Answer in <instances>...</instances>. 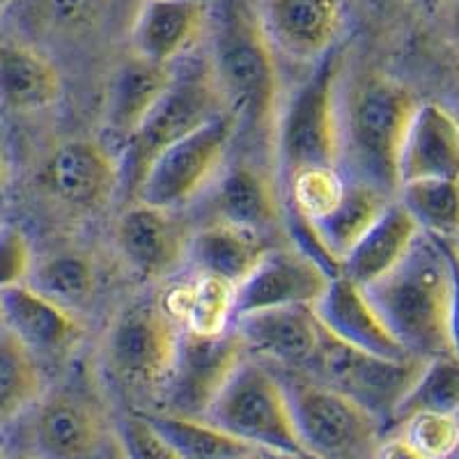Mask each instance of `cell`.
<instances>
[{
  "instance_id": "obj_1",
  "label": "cell",
  "mask_w": 459,
  "mask_h": 459,
  "mask_svg": "<svg viewBox=\"0 0 459 459\" xmlns=\"http://www.w3.org/2000/svg\"><path fill=\"white\" fill-rule=\"evenodd\" d=\"M209 72L225 113L235 120V143L248 152H269L282 104L278 57L262 35L253 5L223 0L209 16Z\"/></svg>"
},
{
  "instance_id": "obj_2",
  "label": "cell",
  "mask_w": 459,
  "mask_h": 459,
  "mask_svg": "<svg viewBox=\"0 0 459 459\" xmlns=\"http://www.w3.org/2000/svg\"><path fill=\"white\" fill-rule=\"evenodd\" d=\"M416 94L384 74H363L340 85V166L350 179L379 188L395 200L400 150L416 113Z\"/></svg>"
},
{
  "instance_id": "obj_3",
  "label": "cell",
  "mask_w": 459,
  "mask_h": 459,
  "mask_svg": "<svg viewBox=\"0 0 459 459\" xmlns=\"http://www.w3.org/2000/svg\"><path fill=\"white\" fill-rule=\"evenodd\" d=\"M368 299L393 338L420 360L450 351V262L446 241L420 232L407 257L372 285Z\"/></svg>"
},
{
  "instance_id": "obj_4",
  "label": "cell",
  "mask_w": 459,
  "mask_h": 459,
  "mask_svg": "<svg viewBox=\"0 0 459 459\" xmlns=\"http://www.w3.org/2000/svg\"><path fill=\"white\" fill-rule=\"evenodd\" d=\"M344 51L335 47L282 100L273 136L278 188L308 168H340V85Z\"/></svg>"
},
{
  "instance_id": "obj_5",
  "label": "cell",
  "mask_w": 459,
  "mask_h": 459,
  "mask_svg": "<svg viewBox=\"0 0 459 459\" xmlns=\"http://www.w3.org/2000/svg\"><path fill=\"white\" fill-rule=\"evenodd\" d=\"M225 113L219 92L212 81L207 60H195L186 67L175 69L172 83L152 108L136 134L125 143L120 161V191L136 200L138 188L147 170L161 152L182 141L191 131Z\"/></svg>"
},
{
  "instance_id": "obj_6",
  "label": "cell",
  "mask_w": 459,
  "mask_h": 459,
  "mask_svg": "<svg viewBox=\"0 0 459 459\" xmlns=\"http://www.w3.org/2000/svg\"><path fill=\"white\" fill-rule=\"evenodd\" d=\"M204 420L260 453L310 457L299 438L281 377L248 356L232 372Z\"/></svg>"
},
{
  "instance_id": "obj_7",
  "label": "cell",
  "mask_w": 459,
  "mask_h": 459,
  "mask_svg": "<svg viewBox=\"0 0 459 459\" xmlns=\"http://www.w3.org/2000/svg\"><path fill=\"white\" fill-rule=\"evenodd\" d=\"M16 423H23L22 455L35 459H125L117 428L92 397L72 388L44 391Z\"/></svg>"
},
{
  "instance_id": "obj_8",
  "label": "cell",
  "mask_w": 459,
  "mask_h": 459,
  "mask_svg": "<svg viewBox=\"0 0 459 459\" xmlns=\"http://www.w3.org/2000/svg\"><path fill=\"white\" fill-rule=\"evenodd\" d=\"M235 145V120L228 113L198 126L168 147L147 170L134 203L178 209L204 194L225 168L230 147Z\"/></svg>"
},
{
  "instance_id": "obj_9",
  "label": "cell",
  "mask_w": 459,
  "mask_h": 459,
  "mask_svg": "<svg viewBox=\"0 0 459 459\" xmlns=\"http://www.w3.org/2000/svg\"><path fill=\"white\" fill-rule=\"evenodd\" d=\"M423 363L420 359H384L359 351L324 331L322 347L306 372L354 400L379 423H391Z\"/></svg>"
},
{
  "instance_id": "obj_10",
  "label": "cell",
  "mask_w": 459,
  "mask_h": 459,
  "mask_svg": "<svg viewBox=\"0 0 459 459\" xmlns=\"http://www.w3.org/2000/svg\"><path fill=\"white\" fill-rule=\"evenodd\" d=\"M278 377L290 400L299 438L310 457H342L370 444L379 432V420L335 388L303 372Z\"/></svg>"
},
{
  "instance_id": "obj_11",
  "label": "cell",
  "mask_w": 459,
  "mask_h": 459,
  "mask_svg": "<svg viewBox=\"0 0 459 459\" xmlns=\"http://www.w3.org/2000/svg\"><path fill=\"white\" fill-rule=\"evenodd\" d=\"M179 335L182 326L161 301L131 303L106 333V368L131 388H163L178 356Z\"/></svg>"
},
{
  "instance_id": "obj_12",
  "label": "cell",
  "mask_w": 459,
  "mask_h": 459,
  "mask_svg": "<svg viewBox=\"0 0 459 459\" xmlns=\"http://www.w3.org/2000/svg\"><path fill=\"white\" fill-rule=\"evenodd\" d=\"M246 354L235 326L221 335H198L182 329L178 356L163 386L166 411L161 413L204 420Z\"/></svg>"
},
{
  "instance_id": "obj_13",
  "label": "cell",
  "mask_w": 459,
  "mask_h": 459,
  "mask_svg": "<svg viewBox=\"0 0 459 459\" xmlns=\"http://www.w3.org/2000/svg\"><path fill=\"white\" fill-rule=\"evenodd\" d=\"M262 35L290 63L315 65L340 44L344 0H255Z\"/></svg>"
},
{
  "instance_id": "obj_14",
  "label": "cell",
  "mask_w": 459,
  "mask_h": 459,
  "mask_svg": "<svg viewBox=\"0 0 459 459\" xmlns=\"http://www.w3.org/2000/svg\"><path fill=\"white\" fill-rule=\"evenodd\" d=\"M331 278L317 262L294 246L269 248L251 276L237 287L235 319L272 308H313L326 292Z\"/></svg>"
},
{
  "instance_id": "obj_15",
  "label": "cell",
  "mask_w": 459,
  "mask_h": 459,
  "mask_svg": "<svg viewBox=\"0 0 459 459\" xmlns=\"http://www.w3.org/2000/svg\"><path fill=\"white\" fill-rule=\"evenodd\" d=\"M209 191V219L266 235L282 225V195L272 170L239 159L219 172Z\"/></svg>"
},
{
  "instance_id": "obj_16",
  "label": "cell",
  "mask_w": 459,
  "mask_h": 459,
  "mask_svg": "<svg viewBox=\"0 0 459 459\" xmlns=\"http://www.w3.org/2000/svg\"><path fill=\"white\" fill-rule=\"evenodd\" d=\"M188 239L175 209L134 203L117 221L115 244L126 264L145 278H166L186 260Z\"/></svg>"
},
{
  "instance_id": "obj_17",
  "label": "cell",
  "mask_w": 459,
  "mask_h": 459,
  "mask_svg": "<svg viewBox=\"0 0 459 459\" xmlns=\"http://www.w3.org/2000/svg\"><path fill=\"white\" fill-rule=\"evenodd\" d=\"M42 184L63 204L97 209L120 191V161L97 141H67L48 157Z\"/></svg>"
},
{
  "instance_id": "obj_18",
  "label": "cell",
  "mask_w": 459,
  "mask_h": 459,
  "mask_svg": "<svg viewBox=\"0 0 459 459\" xmlns=\"http://www.w3.org/2000/svg\"><path fill=\"white\" fill-rule=\"evenodd\" d=\"M232 326L246 351L260 354L292 372L308 370L324 340L322 324L308 306L241 315Z\"/></svg>"
},
{
  "instance_id": "obj_19",
  "label": "cell",
  "mask_w": 459,
  "mask_h": 459,
  "mask_svg": "<svg viewBox=\"0 0 459 459\" xmlns=\"http://www.w3.org/2000/svg\"><path fill=\"white\" fill-rule=\"evenodd\" d=\"M209 16L207 0H143L131 26V51L150 63L175 67L203 39Z\"/></svg>"
},
{
  "instance_id": "obj_20",
  "label": "cell",
  "mask_w": 459,
  "mask_h": 459,
  "mask_svg": "<svg viewBox=\"0 0 459 459\" xmlns=\"http://www.w3.org/2000/svg\"><path fill=\"white\" fill-rule=\"evenodd\" d=\"M322 329L338 342L384 359H413L393 338L366 290L347 276L331 278L324 297L313 306Z\"/></svg>"
},
{
  "instance_id": "obj_21",
  "label": "cell",
  "mask_w": 459,
  "mask_h": 459,
  "mask_svg": "<svg viewBox=\"0 0 459 459\" xmlns=\"http://www.w3.org/2000/svg\"><path fill=\"white\" fill-rule=\"evenodd\" d=\"M400 186L418 179H459V117L437 101L418 104L400 150Z\"/></svg>"
},
{
  "instance_id": "obj_22",
  "label": "cell",
  "mask_w": 459,
  "mask_h": 459,
  "mask_svg": "<svg viewBox=\"0 0 459 459\" xmlns=\"http://www.w3.org/2000/svg\"><path fill=\"white\" fill-rule=\"evenodd\" d=\"M3 326L28 350L39 356H63L83 338V326L72 310L57 306L30 285L12 287L0 294Z\"/></svg>"
},
{
  "instance_id": "obj_23",
  "label": "cell",
  "mask_w": 459,
  "mask_h": 459,
  "mask_svg": "<svg viewBox=\"0 0 459 459\" xmlns=\"http://www.w3.org/2000/svg\"><path fill=\"white\" fill-rule=\"evenodd\" d=\"M172 76L175 67L150 63L134 53L117 67L106 100L104 126L122 147L159 104Z\"/></svg>"
},
{
  "instance_id": "obj_24",
  "label": "cell",
  "mask_w": 459,
  "mask_h": 459,
  "mask_svg": "<svg viewBox=\"0 0 459 459\" xmlns=\"http://www.w3.org/2000/svg\"><path fill=\"white\" fill-rule=\"evenodd\" d=\"M63 94V79L51 57L30 44L0 35V106L16 113L51 108Z\"/></svg>"
},
{
  "instance_id": "obj_25",
  "label": "cell",
  "mask_w": 459,
  "mask_h": 459,
  "mask_svg": "<svg viewBox=\"0 0 459 459\" xmlns=\"http://www.w3.org/2000/svg\"><path fill=\"white\" fill-rule=\"evenodd\" d=\"M420 237V228L397 200H393L384 214L370 225L347 255L340 262V273L368 287L391 273L400 264L411 246Z\"/></svg>"
},
{
  "instance_id": "obj_26",
  "label": "cell",
  "mask_w": 459,
  "mask_h": 459,
  "mask_svg": "<svg viewBox=\"0 0 459 459\" xmlns=\"http://www.w3.org/2000/svg\"><path fill=\"white\" fill-rule=\"evenodd\" d=\"M272 246L264 235L228 223L209 221L188 239L186 260L195 273L214 276L239 287L262 262Z\"/></svg>"
},
{
  "instance_id": "obj_27",
  "label": "cell",
  "mask_w": 459,
  "mask_h": 459,
  "mask_svg": "<svg viewBox=\"0 0 459 459\" xmlns=\"http://www.w3.org/2000/svg\"><path fill=\"white\" fill-rule=\"evenodd\" d=\"M235 292L237 287L230 282L195 273L188 282L172 287L161 306L184 331L221 335L235 324Z\"/></svg>"
},
{
  "instance_id": "obj_28",
  "label": "cell",
  "mask_w": 459,
  "mask_h": 459,
  "mask_svg": "<svg viewBox=\"0 0 459 459\" xmlns=\"http://www.w3.org/2000/svg\"><path fill=\"white\" fill-rule=\"evenodd\" d=\"M391 203L393 198L381 194L379 188L347 178L344 194L333 212L315 223V230L329 255L335 262H342V257L354 248L356 241L366 235L370 225L384 214V209Z\"/></svg>"
},
{
  "instance_id": "obj_29",
  "label": "cell",
  "mask_w": 459,
  "mask_h": 459,
  "mask_svg": "<svg viewBox=\"0 0 459 459\" xmlns=\"http://www.w3.org/2000/svg\"><path fill=\"white\" fill-rule=\"evenodd\" d=\"M44 395L39 359L10 329L0 326V432Z\"/></svg>"
},
{
  "instance_id": "obj_30",
  "label": "cell",
  "mask_w": 459,
  "mask_h": 459,
  "mask_svg": "<svg viewBox=\"0 0 459 459\" xmlns=\"http://www.w3.org/2000/svg\"><path fill=\"white\" fill-rule=\"evenodd\" d=\"M145 418L166 438L178 459H241L260 453L209 420L170 413H145Z\"/></svg>"
},
{
  "instance_id": "obj_31",
  "label": "cell",
  "mask_w": 459,
  "mask_h": 459,
  "mask_svg": "<svg viewBox=\"0 0 459 459\" xmlns=\"http://www.w3.org/2000/svg\"><path fill=\"white\" fill-rule=\"evenodd\" d=\"M397 203L407 209L420 232L441 241L459 237V179H418L402 184Z\"/></svg>"
},
{
  "instance_id": "obj_32",
  "label": "cell",
  "mask_w": 459,
  "mask_h": 459,
  "mask_svg": "<svg viewBox=\"0 0 459 459\" xmlns=\"http://www.w3.org/2000/svg\"><path fill=\"white\" fill-rule=\"evenodd\" d=\"M416 413H459V359L441 354L428 359L402 397L391 423L402 425Z\"/></svg>"
},
{
  "instance_id": "obj_33",
  "label": "cell",
  "mask_w": 459,
  "mask_h": 459,
  "mask_svg": "<svg viewBox=\"0 0 459 459\" xmlns=\"http://www.w3.org/2000/svg\"><path fill=\"white\" fill-rule=\"evenodd\" d=\"M26 285L74 313V308L92 299L97 273L92 262L81 253H56L35 262Z\"/></svg>"
},
{
  "instance_id": "obj_34",
  "label": "cell",
  "mask_w": 459,
  "mask_h": 459,
  "mask_svg": "<svg viewBox=\"0 0 459 459\" xmlns=\"http://www.w3.org/2000/svg\"><path fill=\"white\" fill-rule=\"evenodd\" d=\"M347 186V175L335 166L308 168L297 172L281 186L282 209H290L303 219L322 221L333 212Z\"/></svg>"
},
{
  "instance_id": "obj_35",
  "label": "cell",
  "mask_w": 459,
  "mask_h": 459,
  "mask_svg": "<svg viewBox=\"0 0 459 459\" xmlns=\"http://www.w3.org/2000/svg\"><path fill=\"white\" fill-rule=\"evenodd\" d=\"M400 428L402 437L428 459H450L459 453V413H416Z\"/></svg>"
},
{
  "instance_id": "obj_36",
  "label": "cell",
  "mask_w": 459,
  "mask_h": 459,
  "mask_svg": "<svg viewBox=\"0 0 459 459\" xmlns=\"http://www.w3.org/2000/svg\"><path fill=\"white\" fill-rule=\"evenodd\" d=\"M35 266L28 237L14 225L0 228V294L26 285Z\"/></svg>"
},
{
  "instance_id": "obj_37",
  "label": "cell",
  "mask_w": 459,
  "mask_h": 459,
  "mask_svg": "<svg viewBox=\"0 0 459 459\" xmlns=\"http://www.w3.org/2000/svg\"><path fill=\"white\" fill-rule=\"evenodd\" d=\"M125 459H178L166 438L152 428L145 413H131L117 428Z\"/></svg>"
},
{
  "instance_id": "obj_38",
  "label": "cell",
  "mask_w": 459,
  "mask_h": 459,
  "mask_svg": "<svg viewBox=\"0 0 459 459\" xmlns=\"http://www.w3.org/2000/svg\"><path fill=\"white\" fill-rule=\"evenodd\" d=\"M450 262V306H448V338L450 351L459 359V255L453 241H446Z\"/></svg>"
},
{
  "instance_id": "obj_39",
  "label": "cell",
  "mask_w": 459,
  "mask_h": 459,
  "mask_svg": "<svg viewBox=\"0 0 459 459\" xmlns=\"http://www.w3.org/2000/svg\"><path fill=\"white\" fill-rule=\"evenodd\" d=\"M375 459H428L418 448H413L407 438L397 434V437L381 441L375 450Z\"/></svg>"
},
{
  "instance_id": "obj_40",
  "label": "cell",
  "mask_w": 459,
  "mask_h": 459,
  "mask_svg": "<svg viewBox=\"0 0 459 459\" xmlns=\"http://www.w3.org/2000/svg\"><path fill=\"white\" fill-rule=\"evenodd\" d=\"M441 12V23H444V32L455 47H459V0H444L437 7Z\"/></svg>"
},
{
  "instance_id": "obj_41",
  "label": "cell",
  "mask_w": 459,
  "mask_h": 459,
  "mask_svg": "<svg viewBox=\"0 0 459 459\" xmlns=\"http://www.w3.org/2000/svg\"><path fill=\"white\" fill-rule=\"evenodd\" d=\"M368 5L377 12H400L402 7H407L411 0H366Z\"/></svg>"
},
{
  "instance_id": "obj_42",
  "label": "cell",
  "mask_w": 459,
  "mask_h": 459,
  "mask_svg": "<svg viewBox=\"0 0 459 459\" xmlns=\"http://www.w3.org/2000/svg\"><path fill=\"white\" fill-rule=\"evenodd\" d=\"M10 175H12L10 157H7L5 147L0 145V194H3L7 184H10Z\"/></svg>"
},
{
  "instance_id": "obj_43",
  "label": "cell",
  "mask_w": 459,
  "mask_h": 459,
  "mask_svg": "<svg viewBox=\"0 0 459 459\" xmlns=\"http://www.w3.org/2000/svg\"><path fill=\"white\" fill-rule=\"evenodd\" d=\"M264 459H315V457H301V455H278V453H264Z\"/></svg>"
},
{
  "instance_id": "obj_44",
  "label": "cell",
  "mask_w": 459,
  "mask_h": 459,
  "mask_svg": "<svg viewBox=\"0 0 459 459\" xmlns=\"http://www.w3.org/2000/svg\"><path fill=\"white\" fill-rule=\"evenodd\" d=\"M7 5H10V0H0V19H3V14H5Z\"/></svg>"
},
{
  "instance_id": "obj_45",
  "label": "cell",
  "mask_w": 459,
  "mask_h": 459,
  "mask_svg": "<svg viewBox=\"0 0 459 459\" xmlns=\"http://www.w3.org/2000/svg\"><path fill=\"white\" fill-rule=\"evenodd\" d=\"M7 459H35V457H30V455H22V453H16L14 457H7Z\"/></svg>"
},
{
  "instance_id": "obj_46",
  "label": "cell",
  "mask_w": 459,
  "mask_h": 459,
  "mask_svg": "<svg viewBox=\"0 0 459 459\" xmlns=\"http://www.w3.org/2000/svg\"><path fill=\"white\" fill-rule=\"evenodd\" d=\"M425 3H428L429 7H438V5H441V3H444V0H425Z\"/></svg>"
},
{
  "instance_id": "obj_47",
  "label": "cell",
  "mask_w": 459,
  "mask_h": 459,
  "mask_svg": "<svg viewBox=\"0 0 459 459\" xmlns=\"http://www.w3.org/2000/svg\"><path fill=\"white\" fill-rule=\"evenodd\" d=\"M241 459H264V453H255V455H248V457H241Z\"/></svg>"
},
{
  "instance_id": "obj_48",
  "label": "cell",
  "mask_w": 459,
  "mask_h": 459,
  "mask_svg": "<svg viewBox=\"0 0 459 459\" xmlns=\"http://www.w3.org/2000/svg\"><path fill=\"white\" fill-rule=\"evenodd\" d=\"M0 459H7V455H5V450H3V446H0Z\"/></svg>"
},
{
  "instance_id": "obj_49",
  "label": "cell",
  "mask_w": 459,
  "mask_h": 459,
  "mask_svg": "<svg viewBox=\"0 0 459 459\" xmlns=\"http://www.w3.org/2000/svg\"><path fill=\"white\" fill-rule=\"evenodd\" d=\"M455 244V251H457V255H459V237H457V241H453Z\"/></svg>"
},
{
  "instance_id": "obj_50",
  "label": "cell",
  "mask_w": 459,
  "mask_h": 459,
  "mask_svg": "<svg viewBox=\"0 0 459 459\" xmlns=\"http://www.w3.org/2000/svg\"><path fill=\"white\" fill-rule=\"evenodd\" d=\"M0 326H3V310H0Z\"/></svg>"
},
{
  "instance_id": "obj_51",
  "label": "cell",
  "mask_w": 459,
  "mask_h": 459,
  "mask_svg": "<svg viewBox=\"0 0 459 459\" xmlns=\"http://www.w3.org/2000/svg\"><path fill=\"white\" fill-rule=\"evenodd\" d=\"M0 228H3V223H0Z\"/></svg>"
}]
</instances>
